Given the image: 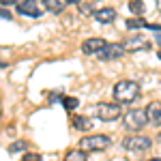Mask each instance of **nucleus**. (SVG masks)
<instances>
[{
    "label": "nucleus",
    "instance_id": "a878e982",
    "mask_svg": "<svg viewBox=\"0 0 161 161\" xmlns=\"http://www.w3.org/2000/svg\"><path fill=\"white\" fill-rule=\"evenodd\" d=\"M157 7H159V11H161V0H157Z\"/></svg>",
    "mask_w": 161,
    "mask_h": 161
},
{
    "label": "nucleus",
    "instance_id": "dca6fc26",
    "mask_svg": "<svg viewBox=\"0 0 161 161\" xmlns=\"http://www.w3.org/2000/svg\"><path fill=\"white\" fill-rule=\"evenodd\" d=\"M127 28H131V30H136V28H146V22H144L142 17H131V19H127Z\"/></svg>",
    "mask_w": 161,
    "mask_h": 161
},
{
    "label": "nucleus",
    "instance_id": "6e6552de",
    "mask_svg": "<svg viewBox=\"0 0 161 161\" xmlns=\"http://www.w3.org/2000/svg\"><path fill=\"white\" fill-rule=\"evenodd\" d=\"M17 13H22V15H28V17H41V2L39 0H24V2H19L17 4Z\"/></svg>",
    "mask_w": 161,
    "mask_h": 161
},
{
    "label": "nucleus",
    "instance_id": "5701e85b",
    "mask_svg": "<svg viewBox=\"0 0 161 161\" xmlns=\"http://www.w3.org/2000/svg\"><path fill=\"white\" fill-rule=\"evenodd\" d=\"M157 32H159V35L155 37V41H157V43H159V45H161V28H159V30H157Z\"/></svg>",
    "mask_w": 161,
    "mask_h": 161
},
{
    "label": "nucleus",
    "instance_id": "f3484780",
    "mask_svg": "<svg viewBox=\"0 0 161 161\" xmlns=\"http://www.w3.org/2000/svg\"><path fill=\"white\" fill-rule=\"evenodd\" d=\"M80 13H82V15H95L92 2H80Z\"/></svg>",
    "mask_w": 161,
    "mask_h": 161
},
{
    "label": "nucleus",
    "instance_id": "f257e3e1",
    "mask_svg": "<svg viewBox=\"0 0 161 161\" xmlns=\"http://www.w3.org/2000/svg\"><path fill=\"white\" fill-rule=\"evenodd\" d=\"M114 99L118 105H127V103H133V101L142 95L140 92V84L133 82V80H120L114 84V90H112Z\"/></svg>",
    "mask_w": 161,
    "mask_h": 161
},
{
    "label": "nucleus",
    "instance_id": "ddd939ff",
    "mask_svg": "<svg viewBox=\"0 0 161 161\" xmlns=\"http://www.w3.org/2000/svg\"><path fill=\"white\" fill-rule=\"evenodd\" d=\"M41 2V7H45L50 13L54 15H58V13L64 11V0H39Z\"/></svg>",
    "mask_w": 161,
    "mask_h": 161
},
{
    "label": "nucleus",
    "instance_id": "4468645a",
    "mask_svg": "<svg viewBox=\"0 0 161 161\" xmlns=\"http://www.w3.org/2000/svg\"><path fill=\"white\" fill-rule=\"evenodd\" d=\"M64 161H88V157H86V150H82V148L69 150V153L64 155Z\"/></svg>",
    "mask_w": 161,
    "mask_h": 161
},
{
    "label": "nucleus",
    "instance_id": "393cba45",
    "mask_svg": "<svg viewBox=\"0 0 161 161\" xmlns=\"http://www.w3.org/2000/svg\"><path fill=\"white\" fill-rule=\"evenodd\" d=\"M148 161H161V157H155V159H148Z\"/></svg>",
    "mask_w": 161,
    "mask_h": 161
},
{
    "label": "nucleus",
    "instance_id": "1a4fd4ad",
    "mask_svg": "<svg viewBox=\"0 0 161 161\" xmlns=\"http://www.w3.org/2000/svg\"><path fill=\"white\" fill-rule=\"evenodd\" d=\"M105 43H108V41H103L101 37H90L82 43V52H84L86 56H97V54L105 47Z\"/></svg>",
    "mask_w": 161,
    "mask_h": 161
},
{
    "label": "nucleus",
    "instance_id": "cd10ccee",
    "mask_svg": "<svg viewBox=\"0 0 161 161\" xmlns=\"http://www.w3.org/2000/svg\"><path fill=\"white\" fill-rule=\"evenodd\" d=\"M159 58H161V50H159Z\"/></svg>",
    "mask_w": 161,
    "mask_h": 161
},
{
    "label": "nucleus",
    "instance_id": "39448f33",
    "mask_svg": "<svg viewBox=\"0 0 161 161\" xmlns=\"http://www.w3.org/2000/svg\"><path fill=\"white\" fill-rule=\"evenodd\" d=\"M120 105L118 103H99V105H95V116L103 120V123H112V120H116V118H120Z\"/></svg>",
    "mask_w": 161,
    "mask_h": 161
},
{
    "label": "nucleus",
    "instance_id": "a211bd4d",
    "mask_svg": "<svg viewBox=\"0 0 161 161\" xmlns=\"http://www.w3.org/2000/svg\"><path fill=\"white\" fill-rule=\"evenodd\" d=\"M62 103H64V108H67L69 112H71V110H75V108L80 105V101L75 99V97H64V99H62Z\"/></svg>",
    "mask_w": 161,
    "mask_h": 161
},
{
    "label": "nucleus",
    "instance_id": "4be33fe9",
    "mask_svg": "<svg viewBox=\"0 0 161 161\" xmlns=\"http://www.w3.org/2000/svg\"><path fill=\"white\" fill-rule=\"evenodd\" d=\"M0 15H2L4 19H11V13H9V11H4V9H0Z\"/></svg>",
    "mask_w": 161,
    "mask_h": 161
},
{
    "label": "nucleus",
    "instance_id": "f03ea898",
    "mask_svg": "<svg viewBox=\"0 0 161 161\" xmlns=\"http://www.w3.org/2000/svg\"><path fill=\"white\" fill-rule=\"evenodd\" d=\"M112 144L110 136H103V133H95V136H86L80 140V146L86 153H97V150H105Z\"/></svg>",
    "mask_w": 161,
    "mask_h": 161
},
{
    "label": "nucleus",
    "instance_id": "0eeeda50",
    "mask_svg": "<svg viewBox=\"0 0 161 161\" xmlns=\"http://www.w3.org/2000/svg\"><path fill=\"white\" fill-rule=\"evenodd\" d=\"M123 54H125V50H123V45H120V43H105V47L97 54V58L103 60V62H110V60L120 58Z\"/></svg>",
    "mask_w": 161,
    "mask_h": 161
},
{
    "label": "nucleus",
    "instance_id": "423d86ee",
    "mask_svg": "<svg viewBox=\"0 0 161 161\" xmlns=\"http://www.w3.org/2000/svg\"><path fill=\"white\" fill-rule=\"evenodd\" d=\"M123 50L125 52H146V50H150V41L136 35V37H129L123 41Z\"/></svg>",
    "mask_w": 161,
    "mask_h": 161
},
{
    "label": "nucleus",
    "instance_id": "aec40b11",
    "mask_svg": "<svg viewBox=\"0 0 161 161\" xmlns=\"http://www.w3.org/2000/svg\"><path fill=\"white\" fill-rule=\"evenodd\" d=\"M22 161H41V155H39V153H28Z\"/></svg>",
    "mask_w": 161,
    "mask_h": 161
},
{
    "label": "nucleus",
    "instance_id": "bb28decb",
    "mask_svg": "<svg viewBox=\"0 0 161 161\" xmlns=\"http://www.w3.org/2000/svg\"><path fill=\"white\" fill-rule=\"evenodd\" d=\"M157 142H161V131H159V136H157Z\"/></svg>",
    "mask_w": 161,
    "mask_h": 161
},
{
    "label": "nucleus",
    "instance_id": "7ed1b4c3",
    "mask_svg": "<svg viewBox=\"0 0 161 161\" xmlns=\"http://www.w3.org/2000/svg\"><path fill=\"white\" fill-rule=\"evenodd\" d=\"M123 123H125V129H129V131H142L146 125H148V120H146V112L144 110H127L123 116Z\"/></svg>",
    "mask_w": 161,
    "mask_h": 161
},
{
    "label": "nucleus",
    "instance_id": "b1692460",
    "mask_svg": "<svg viewBox=\"0 0 161 161\" xmlns=\"http://www.w3.org/2000/svg\"><path fill=\"white\" fill-rule=\"evenodd\" d=\"M64 2H69V4H80L82 0H64Z\"/></svg>",
    "mask_w": 161,
    "mask_h": 161
},
{
    "label": "nucleus",
    "instance_id": "2eb2a0df",
    "mask_svg": "<svg viewBox=\"0 0 161 161\" xmlns=\"http://www.w3.org/2000/svg\"><path fill=\"white\" fill-rule=\"evenodd\" d=\"M129 9H131V13H133L136 17H142V15L146 13V7H144L142 0H131V2H129Z\"/></svg>",
    "mask_w": 161,
    "mask_h": 161
},
{
    "label": "nucleus",
    "instance_id": "20e7f679",
    "mask_svg": "<svg viewBox=\"0 0 161 161\" xmlns=\"http://www.w3.org/2000/svg\"><path fill=\"white\" fill-rule=\"evenodd\" d=\"M153 146V140L146 136H127L123 140V148L129 150V153H146V150Z\"/></svg>",
    "mask_w": 161,
    "mask_h": 161
},
{
    "label": "nucleus",
    "instance_id": "f8f14e48",
    "mask_svg": "<svg viewBox=\"0 0 161 161\" xmlns=\"http://www.w3.org/2000/svg\"><path fill=\"white\" fill-rule=\"evenodd\" d=\"M71 125H73V129H77V131H88L92 127L90 118L88 116H82V114H73L71 116Z\"/></svg>",
    "mask_w": 161,
    "mask_h": 161
},
{
    "label": "nucleus",
    "instance_id": "9b49d317",
    "mask_svg": "<svg viewBox=\"0 0 161 161\" xmlns=\"http://www.w3.org/2000/svg\"><path fill=\"white\" fill-rule=\"evenodd\" d=\"M95 19H97L99 24H112V22L116 19V11L110 9V7H103L99 11H95Z\"/></svg>",
    "mask_w": 161,
    "mask_h": 161
},
{
    "label": "nucleus",
    "instance_id": "6ab92c4d",
    "mask_svg": "<svg viewBox=\"0 0 161 161\" xmlns=\"http://www.w3.org/2000/svg\"><path fill=\"white\" fill-rule=\"evenodd\" d=\"M28 148V142H24V140H17V142H13L11 146H9V150L11 153H17V150H26Z\"/></svg>",
    "mask_w": 161,
    "mask_h": 161
},
{
    "label": "nucleus",
    "instance_id": "412c9836",
    "mask_svg": "<svg viewBox=\"0 0 161 161\" xmlns=\"http://www.w3.org/2000/svg\"><path fill=\"white\" fill-rule=\"evenodd\" d=\"M15 2H17V0H0V4H4V7H11Z\"/></svg>",
    "mask_w": 161,
    "mask_h": 161
},
{
    "label": "nucleus",
    "instance_id": "9d476101",
    "mask_svg": "<svg viewBox=\"0 0 161 161\" xmlns=\"http://www.w3.org/2000/svg\"><path fill=\"white\" fill-rule=\"evenodd\" d=\"M144 112H146V120L153 127H161V101H150Z\"/></svg>",
    "mask_w": 161,
    "mask_h": 161
}]
</instances>
